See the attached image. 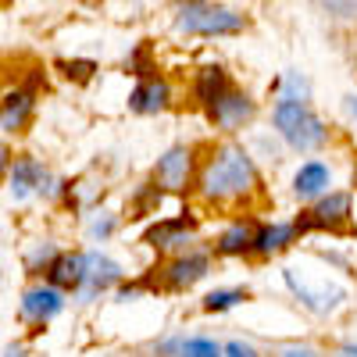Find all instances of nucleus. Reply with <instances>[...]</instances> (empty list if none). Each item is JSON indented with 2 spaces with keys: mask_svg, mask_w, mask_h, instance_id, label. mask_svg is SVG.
I'll return each mask as SVG.
<instances>
[{
  "mask_svg": "<svg viewBox=\"0 0 357 357\" xmlns=\"http://www.w3.org/2000/svg\"><path fill=\"white\" fill-rule=\"evenodd\" d=\"M257 186V168L240 143H222L200 168V193L215 204L243 200Z\"/></svg>",
  "mask_w": 357,
  "mask_h": 357,
  "instance_id": "nucleus-1",
  "label": "nucleus"
},
{
  "mask_svg": "<svg viewBox=\"0 0 357 357\" xmlns=\"http://www.w3.org/2000/svg\"><path fill=\"white\" fill-rule=\"evenodd\" d=\"M272 122L282 132V139L296 151H314V146L329 139V129L321 126V118L304 100H279L272 111Z\"/></svg>",
  "mask_w": 357,
  "mask_h": 357,
  "instance_id": "nucleus-2",
  "label": "nucleus"
},
{
  "mask_svg": "<svg viewBox=\"0 0 357 357\" xmlns=\"http://www.w3.org/2000/svg\"><path fill=\"white\" fill-rule=\"evenodd\" d=\"M175 25L193 36H229V33H240L247 18L236 15L232 8H218V4H183Z\"/></svg>",
  "mask_w": 357,
  "mask_h": 357,
  "instance_id": "nucleus-3",
  "label": "nucleus"
},
{
  "mask_svg": "<svg viewBox=\"0 0 357 357\" xmlns=\"http://www.w3.org/2000/svg\"><path fill=\"white\" fill-rule=\"evenodd\" d=\"M350 218V193H329V197H321L311 211L301 218V222H293L296 232H311V229H340L343 222Z\"/></svg>",
  "mask_w": 357,
  "mask_h": 357,
  "instance_id": "nucleus-4",
  "label": "nucleus"
},
{
  "mask_svg": "<svg viewBox=\"0 0 357 357\" xmlns=\"http://www.w3.org/2000/svg\"><path fill=\"white\" fill-rule=\"evenodd\" d=\"M190 172H193V151H186V146H172V151L158 161V168H154V183L161 190L178 193V190H186Z\"/></svg>",
  "mask_w": 357,
  "mask_h": 357,
  "instance_id": "nucleus-5",
  "label": "nucleus"
},
{
  "mask_svg": "<svg viewBox=\"0 0 357 357\" xmlns=\"http://www.w3.org/2000/svg\"><path fill=\"white\" fill-rule=\"evenodd\" d=\"M254 118V100L247 97V93H225L215 107H211V122L218 126V129H225V132H232V129H240L243 122H250Z\"/></svg>",
  "mask_w": 357,
  "mask_h": 357,
  "instance_id": "nucleus-6",
  "label": "nucleus"
},
{
  "mask_svg": "<svg viewBox=\"0 0 357 357\" xmlns=\"http://www.w3.org/2000/svg\"><path fill=\"white\" fill-rule=\"evenodd\" d=\"M33 93L29 89H11V93L0 100V126H4L8 132H22L29 126V118H33Z\"/></svg>",
  "mask_w": 357,
  "mask_h": 357,
  "instance_id": "nucleus-7",
  "label": "nucleus"
},
{
  "mask_svg": "<svg viewBox=\"0 0 357 357\" xmlns=\"http://www.w3.org/2000/svg\"><path fill=\"white\" fill-rule=\"evenodd\" d=\"M47 275L61 289H82L86 286V254H61L47 264Z\"/></svg>",
  "mask_w": 357,
  "mask_h": 357,
  "instance_id": "nucleus-8",
  "label": "nucleus"
},
{
  "mask_svg": "<svg viewBox=\"0 0 357 357\" xmlns=\"http://www.w3.org/2000/svg\"><path fill=\"white\" fill-rule=\"evenodd\" d=\"M172 100V86L165 79H146L139 82L132 93H129V107L139 111V114H154V111H165Z\"/></svg>",
  "mask_w": 357,
  "mask_h": 357,
  "instance_id": "nucleus-9",
  "label": "nucleus"
},
{
  "mask_svg": "<svg viewBox=\"0 0 357 357\" xmlns=\"http://www.w3.org/2000/svg\"><path fill=\"white\" fill-rule=\"evenodd\" d=\"M207 275V257L204 254H186V257H175L165 272V286L168 289H186L193 282H200Z\"/></svg>",
  "mask_w": 357,
  "mask_h": 357,
  "instance_id": "nucleus-10",
  "label": "nucleus"
},
{
  "mask_svg": "<svg viewBox=\"0 0 357 357\" xmlns=\"http://www.w3.org/2000/svg\"><path fill=\"white\" fill-rule=\"evenodd\" d=\"M61 307H65V301H61V293H57L54 286H36V289H29L22 296V314L33 318V321H47Z\"/></svg>",
  "mask_w": 357,
  "mask_h": 357,
  "instance_id": "nucleus-11",
  "label": "nucleus"
},
{
  "mask_svg": "<svg viewBox=\"0 0 357 357\" xmlns=\"http://www.w3.org/2000/svg\"><path fill=\"white\" fill-rule=\"evenodd\" d=\"M329 178H333V172L325 168L321 161H307V165L296 168V175H293V193L301 200L321 197L325 190H329Z\"/></svg>",
  "mask_w": 357,
  "mask_h": 357,
  "instance_id": "nucleus-12",
  "label": "nucleus"
},
{
  "mask_svg": "<svg viewBox=\"0 0 357 357\" xmlns=\"http://www.w3.org/2000/svg\"><path fill=\"white\" fill-rule=\"evenodd\" d=\"M122 279V268H118L111 257H100V254H86V286H82V293L89 296V293H100V289H107L111 282H118Z\"/></svg>",
  "mask_w": 357,
  "mask_h": 357,
  "instance_id": "nucleus-13",
  "label": "nucleus"
},
{
  "mask_svg": "<svg viewBox=\"0 0 357 357\" xmlns=\"http://www.w3.org/2000/svg\"><path fill=\"white\" fill-rule=\"evenodd\" d=\"M197 100L200 104H207V107H215L225 93H232V86H229V75L218 68V65H207V68H200L197 72Z\"/></svg>",
  "mask_w": 357,
  "mask_h": 357,
  "instance_id": "nucleus-14",
  "label": "nucleus"
},
{
  "mask_svg": "<svg viewBox=\"0 0 357 357\" xmlns=\"http://www.w3.org/2000/svg\"><path fill=\"white\" fill-rule=\"evenodd\" d=\"M190 232H193V218L178 215V218H168V222L154 225L151 232H146V243H154V247H178V243H186Z\"/></svg>",
  "mask_w": 357,
  "mask_h": 357,
  "instance_id": "nucleus-15",
  "label": "nucleus"
},
{
  "mask_svg": "<svg viewBox=\"0 0 357 357\" xmlns=\"http://www.w3.org/2000/svg\"><path fill=\"white\" fill-rule=\"evenodd\" d=\"M33 190H43V168L33 158H18L11 168V193L15 197H29Z\"/></svg>",
  "mask_w": 357,
  "mask_h": 357,
  "instance_id": "nucleus-16",
  "label": "nucleus"
},
{
  "mask_svg": "<svg viewBox=\"0 0 357 357\" xmlns=\"http://www.w3.org/2000/svg\"><path fill=\"white\" fill-rule=\"evenodd\" d=\"M293 236H296V225H282V222L261 225V229L254 232V250H257V254H275V250H282V247L293 243Z\"/></svg>",
  "mask_w": 357,
  "mask_h": 357,
  "instance_id": "nucleus-17",
  "label": "nucleus"
},
{
  "mask_svg": "<svg viewBox=\"0 0 357 357\" xmlns=\"http://www.w3.org/2000/svg\"><path fill=\"white\" fill-rule=\"evenodd\" d=\"M254 225L250 222H232L222 236H218V254H247V250H254Z\"/></svg>",
  "mask_w": 357,
  "mask_h": 357,
  "instance_id": "nucleus-18",
  "label": "nucleus"
},
{
  "mask_svg": "<svg viewBox=\"0 0 357 357\" xmlns=\"http://www.w3.org/2000/svg\"><path fill=\"white\" fill-rule=\"evenodd\" d=\"M240 301H247L243 289H215V293L204 296V307L207 311H229V307H236Z\"/></svg>",
  "mask_w": 357,
  "mask_h": 357,
  "instance_id": "nucleus-19",
  "label": "nucleus"
},
{
  "mask_svg": "<svg viewBox=\"0 0 357 357\" xmlns=\"http://www.w3.org/2000/svg\"><path fill=\"white\" fill-rule=\"evenodd\" d=\"M183 357H222V347L211 340H190L183 347Z\"/></svg>",
  "mask_w": 357,
  "mask_h": 357,
  "instance_id": "nucleus-20",
  "label": "nucleus"
},
{
  "mask_svg": "<svg viewBox=\"0 0 357 357\" xmlns=\"http://www.w3.org/2000/svg\"><path fill=\"white\" fill-rule=\"evenodd\" d=\"M222 357H257V350L247 347V343H240V340H232V343L222 350Z\"/></svg>",
  "mask_w": 357,
  "mask_h": 357,
  "instance_id": "nucleus-21",
  "label": "nucleus"
},
{
  "mask_svg": "<svg viewBox=\"0 0 357 357\" xmlns=\"http://www.w3.org/2000/svg\"><path fill=\"white\" fill-rule=\"evenodd\" d=\"M61 68H65V75H68V79H72V75H75V79H89V72H93V65H89V61H79V65L65 61Z\"/></svg>",
  "mask_w": 357,
  "mask_h": 357,
  "instance_id": "nucleus-22",
  "label": "nucleus"
},
{
  "mask_svg": "<svg viewBox=\"0 0 357 357\" xmlns=\"http://www.w3.org/2000/svg\"><path fill=\"white\" fill-rule=\"evenodd\" d=\"M8 168H11V151H8V146H0V178L8 175Z\"/></svg>",
  "mask_w": 357,
  "mask_h": 357,
  "instance_id": "nucleus-23",
  "label": "nucleus"
},
{
  "mask_svg": "<svg viewBox=\"0 0 357 357\" xmlns=\"http://www.w3.org/2000/svg\"><path fill=\"white\" fill-rule=\"evenodd\" d=\"M282 357H314V350H307V347H289Z\"/></svg>",
  "mask_w": 357,
  "mask_h": 357,
  "instance_id": "nucleus-24",
  "label": "nucleus"
},
{
  "mask_svg": "<svg viewBox=\"0 0 357 357\" xmlns=\"http://www.w3.org/2000/svg\"><path fill=\"white\" fill-rule=\"evenodd\" d=\"M111 229H114L111 222H97V225H93V236H107Z\"/></svg>",
  "mask_w": 357,
  "mask_h": 357,
  "instance_id": "nucleus-25",
  "label": "nucleus"
},
{
  "mask_svg": "<svg viewBox=\"0 0 357 357\" xmlns=\"http://www.w3.org/2000/svg\"><path fill=\"white\" fill-rule=\"evenodd\" d=\"M8 357H22V347H11V350H8Z\"/></svg>",
  "mask_w": 357,
  "mask_h": 357,
  "instance_id": "nucleus-26",
  "label": "nucleus"
},
{
  "mask_svg": "<svg viewBox=\"0 0 357 357\" xmlns=\"http://www.w3.org/2000/svg\"><path fill=\"white\" fill-rule=\"evenodd\" d=\"M350 111H354V114H357V97H350Z\"/></svg>",
  "mask_w": 357,
  "mask_h": 357,
  "instance_id": "nucleus-27",
  "label": "nucleus"
}]
</instances>
